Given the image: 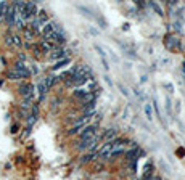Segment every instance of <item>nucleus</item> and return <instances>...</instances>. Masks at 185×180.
<instances>
[{
    "instance_id": "ddd939ff",
    "label": "nucleus",
    "mask_w": 185,
    "mask_h": 180,
    "mask_svg": "<svg viewBox=\"0 0 185 180\" xmlns=\"http://www.w3.org/2000/svg\"><path fill=\"white\" fill-rule=\"evenodd\" d=\"M151 177H153V166H151V164H146L145 174H143L142 180H151Z\"/></svg>"
},
{
    "instance_id": "0eeeda50",
    "label": "nucleus",
    "mask_w": 185,
    "mask_h": 180,
    "mask_svg": "<svg viewBox=\"0 0 185 180\" xmlns=\"http://www.w3.org/2000/svg\"><path fill=\"white\" fill-rule=\"evenodd\" d=\"M20 93L23 98H26V96H32L34 95V85L29 84V82H24V84L20 85Z\"/></svg>"
},
{
    "instance_id": "5701e85b",
    "label": "nucleus",
    "mask_w": 185,
    "mask_h": 180,
    "mask_svg": "<svg viewBox=\"0 0 185 180\" xmlns=\"http://www.w3.org/2000/svg\"><path fill=\"white\" fill-rule=\"evenodd\" d=\"M119 89H121V92H122V95H124V96H127V98L131 96V95H129V92H127V89H126L124 85H119Z\"/></svg>"
},
{
    "instance_id": "a211bd4d",
    "label": "nucleus",
    "mask_w": 185,
    "mask_h": 180,
    "mask_svg": "<svg viewBox=\"0 0 185 180\" xmlns=\"http://www.w3.org/2000/svg\"><path fill=\"white\" fill-rule=\"evenodd\" d=\"M95 156H97L95 153H90V154H87V156H84V158H81V163H82V164H87V163H90V161L94 159Z\"/></svg>"
},
{
    "instance_id": "4be33fe9",
    "label": "nucleus",
    "mask_w": 185,
    "mask_h": 180,
    "mask_svg": "<svg viewBox=\"0 0 185 180\" xmlns=\"http://www.w3.org/2000/svg\"><path fill=\"white\" fill-rule=\"evenodd\" d=\"M32 50H34V55H35V56H40V55H42V50H40L39 45H32Z\"/></svg>"
},
{
    "instance_id": "b1692460",
    "label": "nucleus",
    "mask_w": 185,
    "mask_h": 180,
    "mask_svg": "<svg viewBox=\"0 0 185 180\" xmlns=\"http://www.w3.org/2000/svg\"><path fill=\"white\" fill-rule=\"evenodd\" d=\"M166 103H168V105H166V109H168V113H171V98L166 100Z\"/></svg>"
},
{
    "instance_id": "a878e982",
    "label": "nucleus",
    "mask_w": 185,
    "mask_h": 180,
    "mask_svg": "<svg viewBox=\"0 0 185 180\" xmlns=\"http://www.w3.org/2000/svg\"><path fill=\"white\" fill-rule=\"evenodd\" d=\"M168 5H169V7H174V5H177V2H174V0H169Z\"/></svg>"
},
{
    "instance_id": "423d86ee",
    "label": "nucleus",
    "mask_w": 185,
    "mask_h": 180,
    "mask_svg": "<svg viewBox=\"0 0 185 180\" xmlns=\"http://www.w3.org/2000/svg\"><path fill=\"white\" fill-rule=\"evenodd\" d=\"M58 29H60V27L55 24V23H47V24L44 26V29H42V34H44L45 40H48L53 35V32H57Z\"/></svg>"
},
{
    "instance_id": "6e6552de",
    "label": "nucleus",
    "mask_w": 185,
    "mask_h": 180,
    "mask_svg": "<svg viewBox=\"0 0 185 180\" xmlns=\"http://www.w3.org/2000/svg\"><path fill=\"white\" fill-rule=\"evenodd\" d=\"M166 45H168V48L175 50V48L180 47V40L175 37V35H166Z\"/></svg>"
},
{
    "instance_id": "7ed1b4c3",
    "label": "nucleus",
    "mask_w": 185,
    "mask_h": 180,
    "mask_svg": "<svg viewBox=\"0 0 185 180\" xmlns=\"http://www.w3.org/2000/svg\"><path fill=\"white\" fill-rule=\"evenodd\" d=\"M97 142H100V137H98V135L92 137V138H89V140H82L81 145H79V150L84 151V150H92V148H95Z\"/></svg>"
},
{
    "instance_id": "aec40b11",
    "label": "nucleus",
    "mask_w": 185,
    "mask_h": 180,
    "mask_svg": "<svg viewBox=\"0 0 185 180\" xmlns=\"http://www.w3.org/2000/svg\"><path fill=\"white\" fill-rule=\"evenodd\" d=\"M87 93H89V92H85V90H81V89L74 92V95H76L77 98H85V96H87Z\"/></svg>"
},
{
    "instance_id": "39448f33",
    "label": "nucleus",
    "mask_w": 185,
    "mask_h": 180,
    "mask_svg": "<svg viewBox=\"0 0 185 180\" xmlns=\"http://www.w3.org/2000/svg\"><path fill=\"white\" fill-rule=\"evenodd\" d=\"M111 151H113V145H111V142H106L101 148L97 151V156L98 158H103V159H106V158H109V154H111Z\"/></svg>"
},
{
    "instance_id": "412c9836",
    "label": "nucleus",
    "mask_w": 185,
    "mask_h": 180,
    "mask_svg": "<svg viewBox=\"0 0 185 180\" xmlns=\"http://www.w3.org/2000/svg\"><path fill=\"white\" fill-rule=\"evenodd\" d=\"M95 50H97V52L100 53V56H101V58H106V53H105V50L101 48L100 45H97V44H95Z\"/></svg>"
},
{
    "instance_id": "4468645a",
    "label": "nucleus",
    "mask_w": 185,
    "mask_h": 180,
    "mask_svg": "<svg viewBox=\"0 0 185 180\" xmlns=\"http://www.w3.org/2000/svg\"><path fill=\"white\" fill-rule=\"evenodd\" d=\"M145 116H146V119L151 122V119H153V108H151V105L150 103H146L145 105Z\"/></svg>"
},
{
    "instance_id": "9d476101",
    "label": "nucleus",
    "mask_w": 185,
    "mask_h": 180,
    "mask_svg": "<svg viewBox=\"0 0 185 180\" xmlns=\"http://www.w3.org/2000/svg\"><path fill=\"white\" fill-rule=\"evenodd\" d=\"M34 20L39 23L40 27H44V26L48 23V15H47V11H37V15H35Z\"/></svg>"
},
{
    "instance_id": "f03ea898",
    "label": "nucleus",
    "mask_w": 185,
    "mask_h": 180,
    "mask_svg": "<svg viewBox=\"0 0 185 180\" xmlns=\"http://www.w3.org/2000/svg\"><path fill=\"white\" fill-rule=\"evenodd\" d=\"M5 44L8 45V47H18L20 48L21 45H23V40H21V37L18 34H7L5 35Z\"/></svg>"
},
{
    "instance_id": "dca6fc26",
    "label": "nucleus",
    "mask_w": 185,
    "mask_h": 180,
    "mask_svg": "<svg viewBox=\"0 0 185 180\" xmlns=\"http://www.w3.org/2000/svg\"><path fill=\"white\" fill-rule=\"evenodd\" d=\"M34 35H35V32L31 29V27H24V37L26 40H32L34 39Z\"/></svg>"
},
{
    "instance_id": "bb28decb",
    "label": "nucleus",
    "mask_w": 185,
    "mask_h": 180,
    "mask_svg": "<svg viewBox=\"0 0 185 180\" xmlns=\"http://www.w3.org/2000/svg\"><path fill=\"white\" fill-rule=\"evenodd\" d=\"M153 180H161V178H159V177H155V178H153Z\"/></svg>"
},
{
    "instance_id": "6ab92c4d",
    "label": "nucleus",
    "mask_w": 185,
    "mask_h": 180,
    "mask_svg": "<svg viewBox=\"0 0 185 180\" xmlns=\"http://www.w3.org/2000/svg\"><path fill=\"white\" fill-rule=\"evenodd\" d=\"M148 5H150L151 8H153V10H155L156 13H158L159 16H163V10H161V8L158 7V3H155V2H150V3H148Z\"/></svg>"
},
{
    "instance_id": "f3484780",
    "label": "nucleus",
    "mask_w": 185,
    "mask_h": 180,
    "mask_svg": "<svg viewBox=\"0 0 185 180\" xmlns=\"http://www.w3.org/2000/svg\"><path fill=\"white\" fill-rule=\"evenodd\" d=\"M8 3L7 2H0V18H3L5 16V13H7V10H8Z\"/></svg>"
},
{
    "instance_id": "f257e3e1",
    "label": "nucleus",
    "mask_w": 185,
    "mask_h": 180,
    "mask_svg": "<svg viewBox=\"0 0 185 180\" xmlns=\"http://www.w3.org/2000/svg\"><path fill=\"white\" fill-rule=\"evenodd\" d=\"M37 15V7L34 2H24V7H23V10L20 13V18L23 21H27V20H32V18H35Z\"/></svg>"
},
{
    "instance_id": "393cba45",
    "label": "nucleus",
    "mask_w": 185,
    "mask_h": 180,
    "mask_svg": "<svg viewBox=\"0 0 185 180\" xmlns=\"http://www.w3.org/2000/svg\"><path fill=\"white\" fill-rule=\"evenodd\" d=\"M105 81H106V84H109V85H113V81H111V79H109V77H108V76H105Z\"/></svg>"
},
{
    "instance_id": "2eb2a0df",
    "label": "nucleus",
    "mask_w": 185,
    "mask_h": 180,
    "mask_svg": "<svg viewBox=\"0 0 185 180\" xmlns=\"http://www.w3.org/2000/svg\"><path fill=\"white\" fill-rule=\"evenodd\" d=\"M66 64H69V58H64V59H60V61L53 66V71H58V69H61L63 66H66Z\"/></svg>"
},
{
    "instance_id": "20e7f679",
    "label": "nucleus",
    "mask_w": 185,
    "mask_h": 180,
    "mask_svg": "<svg viewBox=\"0 0 185 180\" xmlns=\"http://www.w3.org/2000/svg\"><path fill=\"white\" fill-rule=\"evenodd\" d=\"M95 132H97V126H85L84 129L81 130V142L82 140H89V138L95 137Z\"/></svg>"
},
{
    "instance_id": "9b49d317",
    "label": "nucleus",
    "mask_w": 185,
    "mask_h": 180,
    "mask_svg": "<svg viewBox=\"0 0 185 180\" xmlns=\"http://www.w3.org/2000/svg\"><path fill=\"white\" fill-rule=\"evenodd\" d=\"M138 153H140L138 146H134L132 150H129L127 153H126V158H127V161H137V159H138Z\"/></svg>"
},
{
    "instance_id": "1a4fd4ad",
    "label": "nucleus",
    "mask_w": 185,
    "mask_h": 180,
    "mask_svg": "<svg viewBox=\"0 0 185 180\" xmlns=\"http://www.w3.org/2000/svg\"><path fill=\"white\" fill-rule=\"evenodd\" d=\"M66 50H63V48H55L53 52H50V59H64L66 58Z\"/></svg>"
},
{
    "instance_id": "f8f14e48",
    "label": "nucleus",
    "mask_w": 185,
    "mask_h": 180,
    "mask_svg": "<svg viewBox=\"0 0 185 180\" xmlns=\"http://www.w3.org/2000/svg\"><path fill=\"white\" fill-rule=\"evenodd\" d=\"M116 137H118V130H114V129H109V130H106L105 135H103V138H105L106 142H113Z\"/></svg>"
}]
</instances>
